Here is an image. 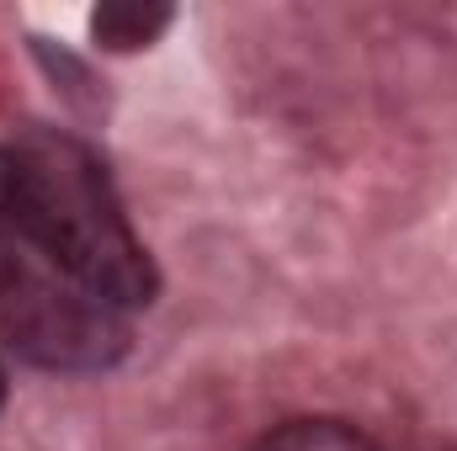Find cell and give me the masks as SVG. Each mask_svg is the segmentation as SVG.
Segmentation results:
<instances>
[{"label":"cell","instance_id":"cell-1","mask_svg":"<svg viewBox=\"0 0 457 451\" xmlns=\"http://www.w3.org/2000/svg\"><path fill=\"white\" fill-rule=\"evenodd\" d=\"M0 234L37 250L54 271L75 276L122 314L160 292V271L122 218L102 160L75 138L0 144Z\"/></svg>","mask_w":457,"mask_h":451},{"label":"cell","instance_id":"cell-2","mask_svg":"<svg viewBox=\"0 0 457 451\" xmlns=\"http://www.w3.org/2000/svg\"><path fill=\"white\" fill-rule=\"evenodd\" d=\"M0 340L43 372H107L128 350V319L75 276L0 250Z\"/></svg>","mask_w":457,"mask_h":451},{"label":"cell","instance_id":"cell-3","mask_svg":"<svg viewBox=\"0 0 457 451\" xmlns=\"http://www.w3.org/2000/svg\"><path fill=\"white\" fill-rule=\"evenodd\" d=\"M170 21H176V11L160 0H107L91 11V37H96V48L133 53V48H149Z\"/></svg>","mask_w":457,"mask_h":451},{"label":"cell","instance_id":"cell-4","mask_svg":"<svg viewBox=\"0 0 457 451\" xmlns=\"http://www.w3.org/2000/svg\"><path fill=\"white\" fill-rule=\"evenodd\" d=\"M250 451H383V447L367 430L345 425V420L309 414V420H282L277 430H266Z\"/></svg>","mask_w":457,"mask_h":451},{"label":"cell","instance_id":"cell-5","mask_svg":"<svg viewBox=\"0 0 457 451\" xmlns=\"http://www.w3.org/2000/svg\"><path fill=\"white\" fill-rule=\"evenodd\" d=\"M5 393H11V382H5V361H0V409H5Z\"/></svg>","mask_w":457,"mask_h":451}]
</instances>
